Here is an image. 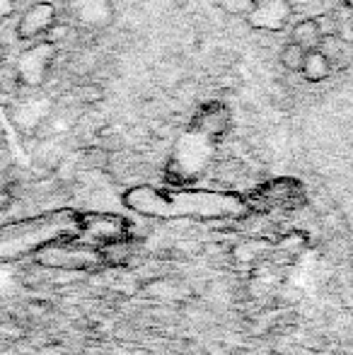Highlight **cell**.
<instances>
[{
  "instance_id": "cell-1",
  "label": "cell",
  "mask_w": 353,
  "mask_h": 355,
  "mask_svg": "<svg viewBox=\"0 0 353 355\" xmlns=\"http://www.w3.org/2000/svg\"><path fill=\"white\" fill-rule=\"evenodd\" d=\"M53 56H56V44L53 42H39L37 46L27 49L17 58V63H15V71L19 75V85H29V87L42 85Z\"/></svg>"
},
{
  "instance_id": "cell-2",
  "label": "cell",
  "mask_w": 353,
  "mask_h": 355,
  "mask_svg": "<svg viewBox=\"0 0 353 355\" xmlns=\"http://www.w3.org/2000/svg\"><path fill=\"white\" fill-rule=\"evenodd\" d=\"M291 15V3L288 0H255L250 10V27L261 29V32H278L286 24Z\"/></svg>"
},
{
  "instance_id": "cell-3",
  "label": "cell",
  "mask_w": 353,
  "mask_h": 355,
  "mask_svg": "<svg viewBox=\"0 0 353 355\" xmlns=\"http://www.w3.org/2000/svg\"><path fill=\"white\" fill-rule=\"evenodd\" d=\"M56 27V8L51 3H37L19 17L17 37L19 39H37L42 34L51 32Z\"/></svg>"
},
{
  "instance_id": "cell-4",
  "label": "cell",
  "mask_w": 353,
  "mask_h": 355,
  "mask_svg": "<svg viewBox=\"0 0 353 355\" xmlns=\"http://www.w3.org/2000/svg\"><path fill=\"white\" fill-rule=\"evenodd\" d=\"M329 73H332V61L325 53H320L317 49L305 51V61H302L300 75L307 83H322V80L329 78Z\"/></svg>"
},
{
  "instance_id": "cell-5",
  "label": "cell",
  "mask_w": 353,
  "mask_h": 355,
  "mask_svg": "<svg viewBox=\"0 0 353 355\" xmlns=\"http://www.w3.org/2000/svg\"><path fill=\"white\" fill-rule=\"evenodd\" d=\"M293 44H298L300 49H307V51H310L312 46L317 49V44H320V32H317L315 19H300V22L293 27Z\"/></svg>"
},
{
  "instance_id": "cell-6",
  "label": "cell",
  "mask_w": 353,
  "mask_h": 355,
  "mask_svg": "<svg viewBox=\"0 0 353 355\" xmlns=\"http://www.w3.org/2000/svg\"><path fill=\"white\" fill-rule=\"evenodd\" d=\"M302 61H305V49H300L298 44H286L281 51V66L286 68L288 73H300Z\"/></svg>"
},
{
  "instance_id": "cell-7",
  "label": "cell",
  "mask_w": 353,
  "mask_h": 355,
  "mask_svg": "<svg viewBox=\"0 0 353 355\" xmlns=\"http://www.w3.org/2000/svg\"><path fill=\"white\" fill-rule=\"evenodd\" d=\"M227 123V112L223 107H218L216 112H206L201 116V128L208 133H223Z\"/></svg>"
},
{
  "instance_id": "cell-8",
  "label": "cell",
  "mask_w": 353,
  "mask_h": 355,
  "mask_svg": "<svg viewBox=\"0 0 353 355\" xmlns=\"http://www.w3.org/2000/svg\"><path fill=\"white\" fill-rule=\"evenodd\" d=\"M19 87V75L15 71V63H0V92L12 94Z\"/></svg>"
},
{
  "instance_id": "cell-9",
  "label": "cell",
  "mask_w": 353,
  "mask_h": 355,
  "mask_svg": "<svg viewBox=\"0 0 353 355\" xmlns=\"http://www.w3.org/2000/svg\"><path fill=\"white\" fill-rule=\"evenodd\" d=\"M341 49H344V42L339 37H322L320 44H317V51L325 53L329 61H336L341 56Z\"/></svg>"
},
{
  "instance_id": "cell-10",
  "label": "cell",
  "mask_w": 353,
  "mask_h": 355,
  "mask_svg": "<svg viewBox=\"0 0 353 355\" xmlns=\"http://www.w3.org/2000/svg\"><path fill=\"white\" fill-rule=\"evenodd\" d=\"M315 24H317V32H320V39L336 37V34H339V22H336L334 15H317Z\"/></svg>"
},
{
  "instance_id": "cell-11",
  "label": "cell",
  "mask_w": 353,
  "mask_h": 355,
  "mask_svg": "<svg viewBox=\"0 0 353 355\" xmlns=\"http://www.w3.org/2000/svg\"><path fill=\"white\" fill-rule=\"evenodd\" d=\"M104 97H107V92H104V87L97 83H87L80 87V99L85 104H99V102H104Z\"/></svg>"
},
{
  "instance_id": "cell-12",
  "label": "cell",
  "mask_w": 353,
  "mask_h": 355,
  "mask_svg": "<svg viewBox=\"0 0 353 355\" xmlns=\"http://www.w3.org/2000/svg\"><path fill=\"white\" fill-rule=\"evenodd\" d=\"M218 87H225V89H237L240 87V78H235L230 71L218 75Z\"/></svg>"
},
{
  "instance_id": "cell-13",
  "label": "cell",
  "mask_w": 353,
  "mask_h": 355,
  "mask_svg": "<svg viewBox=\"0 0 353 355\" xmlns=\"http://www.w3.org/2000/svg\"><path fill=\"white\" fill-rule=\"evenodd\" d=\"M12 12H15V0H0V19H5Z\"/></svg>"
},
{
  "instance_id": "cell-14",
  "label": "cell",
  "mask_w": 353,
  "mask_h": 355,
  "mask_svg": "<svg viewBox=\"0 0 353 355\" xmlns=\"http://www.w3.org/2000/svg\"><path fill=\"white\" fill-rule=\"evenodd\" d=\"M344 3H346V8H351V10H353V0H344Z\"/></svg>"
},
{
  "instance_id": "cell-15",
  "label": "cell",
  "mask_w": 353,
  "mask_h": 355,
  "mask_svg": "<svg viewBox=\"0 0 353 355\" xmlns=\"http://www.w3.org/2000/svg\"><path fill=\"white\" fill-rule=\"evenodd\" d=\"M351 46H353V42H351Z\"/></svg>"
}]
</instances>
